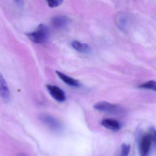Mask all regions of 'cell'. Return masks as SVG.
Wrapping results in <instances>:
<instances>
[{"label":"cell","mask_w":156,"mask_h":156,"mask_svg":"<svg viewBox=\"0 0 156 156\" xmlns=\"http://www.w3.org/2000/svg\"><path fill=\"white\" fill-rule=\"evenodd\" d=\"M26 34L33 43L36 44H43L48 41L50 32L49 28L46 25L40 24L34 31Z\"/></svg>","instance_id":"1"},{"label":"cell","mask_w":156,"mask_h":156,"mask_svg":"<svg viewBox=\"0 0 156 156\" xmlns=\"http://www.w3.org/2000/svg\"><path fill=\"white\" fill-rule=\"evenodd\" d=\"M94 108L97 111L112 115H119L122 113V108L118 105L111 103L105 101L96 103Z\"/></svg>","instance_id":"2"},{"label":"cell","mask_w":156,"mask_h":156,"mask_svg":"<svg viewBox=\"0 0 156 156\" xmlns=\"http://www.w3.org/2000/svg\"><path fill=\"white\" fill-rule=\"evenodd\" d=\"M154 137L152 134H145L141 138L139 144V152L141 156H148Z\"/></svg>","instance_id":"3"},{"label":"cell","mask_w":156,"mask_h":156,"mask_svg":"<svg viewBox=\"0 0 156 156\" xmlns=\"http://www.w3.org/2000/svg\"><path fill=\"white\" fill-rule=\"evenodd\" d=\"M42 122L45 124L49 129L54 132H60L62 129L61 123L55 118L48 115H43L40 116Z\"/></svg>","instance_id":"4"},{"label":"cell","mask_w":156,"mask_h":156,"mask_svg":"<svg viewBox=\"0 0 156 156\" xmlns=\"http://www.w3.org/2000/svg\"><path fill=\"white\" fill-rule=\"evenodd\" d=\"M46 87L49 93L55 100L59 102L65 101L66 99V94L61 88L51 84H47Z\"/></svg>","instance_id":"5"},{"label":"cell","mask_w":156,"mask_h":156,"mask_svg":"<svg viewBox=\"0 0 156 156\" xmlns=\"http://www.w3.org/2000/svg\"><path fill=\"white\" fill-rule=\"evenodd\" d=\"M0 97L6 102L9 101L11 98L9 87L1 73H0Z\"/></svg>","instance_id":"6"},{"label":"cell","mask_w":156,"mask_h":156,"mask_svg":"<svg viewBox=\"0 0 156 156\" xmlns=\"http://www.w3.org/2000/svg\"><path fill=\"white\" fill-rule=\"evenodd\" d=\"M70 22V19L65 16H57L53 17L51 24L55 28L61 29L66 27Z\"/></svg>","instance_id":"7"},{"label":"cell","mask_w":156,"mask_h":156,"mask_svg":"<svg viewBox=\"0 0 156 156\" xmlns=\"http://www.w3.org/2000/svg\"><path fill=\"white\" fill-rule=\"evenodd\" d=\"M101 125L106 129L114 132H117L121 129L120 123L114 119H105L101 122Z\"/></svg>","instance_id":"8"},{"label":"cell","mask_w":156,"mask_h":156,"mask_svg":"<svg viewBox=\"0 0 156 156\" xmlns=\"http://www.w3.org/2000/svg\"><path fill=\"white\" fill-rule=\"evenodd\" d=\"M55 72L58 77L60 78L64 83H66L69 86L75 87H78L80 86V82L78 81L77 80L70 77L66 75V74H64L60 71H58V70H56Z\"/></svg>","instance_id":"9"},{"label":"cell","mask_w":156,"mask_h":156,"mask_svg":"<svg viewBox=\"0 0 156 156\" xmlns=\"http://www.w3.org/2000/svg\"><path fill=\"white\" fill-rule=\"evenodd\" d=\"M72 47L78 52L81 53H89L90 51V48L89 45L79 41H74L71 43Z\"/></svg>","instance_id":"10"},{"label":"cell","mask_w":156,"mask_h":156,"mask_svg":"<svg viewBox=\"0 0 156 156\" xmlns=\"http://www.w3.org/2000/svg\"><path fill=\"white\" fill-rule=\"evenodd\" d=\"M138 87L141 89L152 90L156 91V82L154 80L148 81L140 84Z\"/></svg>","instance_id":"11"},{"label":"cell","mask_w":156,"mask_h":156,"mask_svg":"<svg viewBox=\"0 0 156 156\" xmlns=\"http://www.w3.org/2000/svg\"><path fill=\"white\" fill-rule=\"evenodd\" d=\"M131 146L130 145L123 144L121 147V154L120 156H128L130 153Z\"/></svg>","instance_id":"12"},{"label":"cell","mask_w":156,"mask_h":156,"mask_svg":"<svg viewBox=\"0 0 156 156\" xmlns=\"http://www.w3.org/2000/svg\"><path fill=\"white\" fill-rule=\"evenodd\" d=\"M49 7L55 8L60 5L63 3V0H46Z\"/></svg>","instance_id":"13"},{"label":"cell","mask_w":156,"mask_h":156,"mask_svg":"<svg viewBox=\"0 0 156 156\" xmlns=\"http://www.w3.org/2000/svg\"><path fill=\"white\" fill-rule=\"evenodd\" d=\"M17 4V5L19 7H22L23 5V0H14Z\"/></svg>","instance_id":"14"},{"label":"cell","mask_w":156,"mask_h":156,"mask_svg":"<svg viewBox=\"0 0 156 156\" xmlns=\"http://www.w3.org/2000/svg\"><path fill=\"white\" fill-rule=\"evenodd\" d=\"M151 133L154 136V139H155L156 140V130L154 129V128H151Z\"/></svg>","instance_id":"15"}]
</instances>
